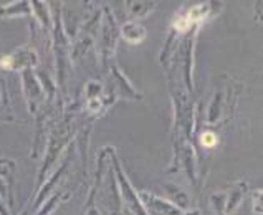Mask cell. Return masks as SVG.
Masks as SVG:
<instances>
[{"mask_svg": "<svg viewBox=\"0 0 263 215\" xmlns=\"http://www.w3.org/2000/svg\"><path fill=\"white\" fill-rule=\"evenodd\" d=\"M0 66L2 68H12V56H5L0 60Z\"/></svg>", "mask_w": 263, "mask_h": 215, "instance_id": "2", "label": "cell"}, {"mask_svg": "<svg viewBox=\"0 0 263 215\" xmlns=\"http://www.w3.org/2000/svg\"><path fill=\"white\" fill-rule=\"evenodd\" d=\"M215 143H217V138L212 134V132H205V134L202 136V144L204 146L212 147V146H215Z\"/></svg>", "mask_w": 263, "mask_h": 215, "instance_id": "1", "label": "cell"}]
</instances>
